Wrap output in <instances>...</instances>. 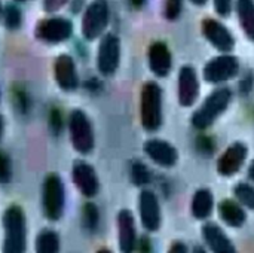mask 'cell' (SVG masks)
Listing matches in <instances>:
<instances>
[{"label":"cell","instance_id":"obj_1","mask_svg":"<svg viewBox=\"0 0 254 253\" xmlns=\"http://www.w3.org/2000/svg\"><path fill=\"white\" fill-rule=\"evenodd\" d=\"M140 119L144 131L156 133L164 122V92L158 82L147 81L140 94Z\"/></svg>","mask_w":254,"mask_h":253},{"label":"cell","instance_id":"obj_2","mask_svg":"<svg viewBox=\"0 0 254 253\" xmlns=\"http://www.w3.org/2000/svg\"><path fill=\"white\" fill-rule=\"evenodd\" d=\"M3 225V252L24 253L27 249V218L18 204L6 207L1 216Z\"/></svg>","mask_w":254,"mask_h":253},{"label":"cell","instance_id":"obj_3","mask_svg":"<svg viewBox=\"0 0 254 253\" xmlns=\"http://www.w3.org/2000/svg\"><path fill=\"white\" fill-rule=\"evenodd\" d=\"M232 101V91L226 86L216 88L202 104L192 113L190 124L196 130H208L228 110Z\"/></svg>","mask_w":254,"mask_h":253},{"label":"cell","instance_id":"obj_4","mask_svg":"<svg viewBox=\"0 0 254 253\" xmlns=\"http://www.w3.org/2000/svg\"><path fill=\"white\" fill-rule=\"evenodd\" d=\"M65 209V186L57 173H49L42 185V210L43 216L57 222L63 218Z\"/></svg>","mask_w":254,"mask_h":253},{"label":"cell","instance_id":"obj_5","mask_svg":"<svg viewBox=\"0 0 254 253\" xmlns=\"http://www.w3.org/2000/svg\"><path fill=\"white\" fill-rule=\"evenodd\" d=\"M68 133L70 140L74 151L80 155H89L95 148V134L92 128V122L88 115L80 110L74 109L68 118Z\"/></svg>","mask_w":254,"mask_h":253},{"label":"cell","instance_id":"obj_6","mask_svg":"<svg viewBox=\"0 0 254 253\" xmlns=\"http://www.w3.org/2000/svg\"><path fill=\"white\" fill-rule=\"evenodd\" d=\"M241 69L240 60L231 52H222L208 60L202 69V78L207 84L219 85L238 76Z\"/></svg>","mask_w":254,"mask_h":253},{"label":"cell","instance_id":"obj_7","mask_svg":"<svg viewBox=\"0 0 254 253\" xmlns=\"http://www.w3.org/2000/svg\"><path fill=\"white\" fill-rule=\"evenodd\" d=\"M110 10L107 0H92L82 16V36L86 40H95L101 37L109 25Z\"/></svg>","mask_w":254,"mask_h":253},{"label":"cell","instance_id":"obj_8","mask_svg":"<svg viewBox=\"0 0 254 253\" xmlns=\"http://www.w3.org/2000/svg\"><path fill=\"white\" fill-rule=\"evenodd\" d=\"M121 54H122L121 39L113 33L103 34L100 45H98V52H97L98 72L106 78L113 76L119 69Z\"/></svg>","mask_w":254,"mask_h":253},{"label":"cell","instance_id":"obj_9","mask_svg":"<svg viewBox=\"0 0 254 253\" xmlns=\"http://www.w3.org/2000/svg\"><path fill=\"white\" fill-rule=\"evenodd\" d=\"M36 37L49 45H58L68 40L73 34V22L64 16H52L42 19L34 30Z\"/></svg>","mask_w":254,"mask_h":253},{"label":"cell","instance_id":"obj_10","mask_svg":"<svg viewBox=\"0 0 254 253\" xmlns=\"http://www.w3.org/2000/svg\"><path fill=\"white\" fill-rule=\"evenodd\" d=\"M201 94V84L193 66H182L177 76V98L182 107H192Z\"/></svg>","mask_w":254,"mask_h":253},{"label":"cell","instance_id":"obj_11","mask_svg":"<svg viewBox=\"0 0 254 253\" xmlns=\"http://www.w3.org/2000/svg\"><path fill=\"white\" fill-rule=\"evenodd\" d=\"M138 213L141 225L149 233H156L162 225V212L158 195L150 189H143L138 197Z\"/></svg>","mask_w":254,"mask_h":253},{"label":"cell","instance_id":"obj_12","mask_svg":"<svg viewBox=\"0 0 254 253\" xmlns=\"http://www.w3.org/2000/svg\"><path fill=\"white\" fill-rule=\"evenodd\" d=\"M201 30L207 42L219 52H232L235 49V36L223 22L214 18H205L202 21Z\"/></svg>","mask_w":254,"mask_h":253},{"label":"cell","instance_id":"obj_13","mask_svg":"<svg viewBox=\"0 0 254 253\" xmlns=\"http://www.w3.org/2000/svg\"><path fill=\"white\" fill-rule=\"evenodd\" d=\"M249 157V146L244 142H234L226 151L220 155L217 161V173L222 177H232L235 176L244 166Z\"/></svg>","mask_w":254,"mask_h":253},{"label":"cell","instance_id":"obj_14","mask_svg":"<svg viewBox=\"0 0 254 253\" xmlns=\"http://www.w3.org/2000/svg\"><path fill=\"white\" fill-rule=\"evenodd\" d=\"M71 179L77 191L86 198L95 197L100 191V179L97 176V171L86 161H74L71 167Z\"/></svg>","mask_w":254,"mask_h":253},{"label":"cell","instance_id":"obj_15","mask_svg":"<svg viewBox=\"0 0 254 253\" xmlns=\"http://www.w3.org/2000/svg\"><path fill=\"white\" fill-rule=\"evenodd\" d=\"M143 151L150 161L164 169H171L179 163V151L174 145L164 139H149L143 145Z\"/></svg>","mask_w":254,"mask_h":253},{"label":"cell","instance_id":"obj_16","mask_svg":"<svg viewBox=\"0 0 254 253\" xmlns=\"http://www.w3.org/2000/svg\"><path fill=\"white\" fill-rule=\"evenodd\" d=\"M54 78L57 85L65 91V92H73L79 88V73L74 60L67 55L61 54L55 58L54 61Z\"/></svg>","mask_w":254,"mask_h":253},{"label":"cell","instance_id":"obj_17","mask_svg":"<svg viewBox=\"0 0 254 253\" xmlns=\"http://www.w3.org/2000/svg\"><path fill=\"white\" fill-rule=\"evenodd\" d=\"M118 222V242L119 251L124 253H131L137 249V227L135 218L131 210L122 209L116 218Z\"/></svg>","mask_w":254,"mask_h":253},{"label":"cell","instance_id":"obj_18","mask_svg":"<svg viewBox=\"0 0 254 253\" xmlns=\"http://www.w3.org/2000/svg\"><path fill=\"white\" fill-rule=\"evenodd\" d=\"M147 61L149 70L159 79L167 78L173 70V54L165 42H153L149 46Z\"/></svg>","mask_w":254,"mask_h":253},{"label":"cell","instance_id":"obj_19","mask_svg":"<svg viewBox=\"0 0 254 253\" xmlns=\"http://www.w3.org/2000/svg\"><path fill=\"white\" fill-rule=\"evenodd\" d=\"M202 240L205 246L214 253H235V246L232 240L226 236L223 228L214 222H207L201 228Z\"/></svg>","mask_w":254,"mask_h":253},{"label":"cell","instance_id":"obj_20","mask_svg":"<svg viewBox=\"0 0 254 253\" xmlns=\"http://www.w3.org/2000/svg\"><path fill=\"white\" fill-rule=\"evenodd\" d=\"M219 216L231 228H241L247 222V213L244 206L238 200L225 198L219 203Z\"/></svg>","mask_w":254,"mask_h":253},{"label":"cell","instance_id":"obj_21","mask_svg":"<svg viewBox=\"0 0 254 253\" xmlns=\"http://www.w3.org/2000/svg\"><path fill=\"white\" fill-rule=\"evenodd\" d=\"M190 210L195 219L199 221H207L214 210V195L208 188H199L190 203Z\"/></svg>","mask_w":254,"mask_h":253},{"label":"cell","instance_id":"obj_22","mask_svg":"<svg viewBox=\"0 0 254 253\" xmlns=\"http://www.w3.org/2000/svg\"><path fill=\"white\" fill-rule=\"evenodd\" d=\"M237 13L244 34L254 42V0H237Z\"/></svg>","mask_w":254,"mask_h":253},{"label":"cell","instance_id":"obj_23","mask_svg":"<svg viewBox=\"0 0 254 253\" xmlns=\"http://www.w3.org/2000/svg\"><path fill=\"white\" fill-rule=\"evenodd\" d=\"M34 246L37 253L60 252V237L54 230H42L36 237Z\"/></svg>","mask_w":254,"mask_h":253},{"label":"cell","instance_id":"obj_24","mask_svg":"<svg viewBox=\"0 0 254 253\" xmlns=\"http://www.w3.org/2000/svg\"><path fill=\"white\" fill-rule=\"evenodd\" d=\"M129 177H131V182L138 186V188H144L147 186L150 182H152V174H150V170L149 167L141 163V161H134L131 164V169H129Z\"/></svg>","mask_w":254,"mask_h":253},{"label":"cell","instance_id":"obj_25","mask_svg":"<svg viewBox=\"0 0 254 253\" xmlns=\"http://www.w3.org/2000/svg\"><path fill=\"white\" fill-rule=\"evenodd\" d=\"M234 195L244 207L254 212V185L244 182L237 183L234 188Z\"/></svg>","mask_w":254,"mask_h":253},{"label":"cell","instance_id":"obj_26","mask_svg":"<svg viewBox=\"0 0 254 253\" xmlns=\"http://www.w3.org/2000/svg\"><path fill=\"white\" fill-rule=\"evenodd\" d=\"M82 221L88 231H95L100 224V212L94 203H86L82 212Z\"/></svg>","mask_w":254,"mask_h":253},{"label":"cell","instance_id":"obj_27","mask_svg":"<svg viewBox=\"0 0 254 253\" xmlns=\"http://www.w3.org/2000/svg\"><path fill=\"white\" fill-rule=\"evenodd\" d=\"M4 18V25L9 30H18L21 27L22 22V16H21V10L18 9V6L15 4H7L3 13Z\"/></svg>","mask_w":254,"mask_h":253},{"label":"cell","instance_id":"obj_28","mask_svg":"<svg viewBox=\"0 0 254 253\" xmlns=\"http://www.w3.org/2000/svg\"><path fill=\"white\" fill-rule=\"evenodd\" d=\"M183 0H165L164 3V15L168 21H176L182 15Z\"/></svg>","mask_w":254,"mask_h":253},{"label":"cell","instance_id":"obj_29","mask_svg":"<svg viewBox=\"0 0 254 253\" xmlns=\"http://www.w3.org/2000/svg\"><path fill=\"white\" fill-rule=\"evenodd\" d=\"M12 179V161L6 152L0 151V183L7 185Z\"/></svg>","mask_w":254,"mask_h":253},{"label":"cell","instance_id":"obj_30","mask_svg":"<svg viewBox=\"0 0 254 253\" xmlns=\"http://www.w3.org/2000/svg\"><path fill=\"white\" fill-rule=\"evenodd\" d=\"M49 125H51V130L55 136H58L63 130V116H61V110L54 107L51 110V115H49Z\"/></svg>","mask_w":254,"mask_h":253},{"label":"cell","instance_id":"obj_31","mask_svg":"<svg viewBox=\"0 0 254 253\" xmlns=\"http://www.w3.org/2000/svg\"><path fill=\"white\" fill-rule=\"evenodd\" d=\"M214 3V10L220 15V16H229L232 12V6H234V0H213Z\"/></svg>","mask_w":254,"mask_h":253},{"label":"cell","instance_id":"obj_32","mask_svg":"<svg viewBox=\"0 0 254 253\" xmlns=\"http://www.w3.org/2000/svg\"><path fill=\"white\" fill-rule=\"evenodd\" d=\"M198 149L204 155H211L214 152V143L210 137H199L198 140Z\"/></svg>","mask_w":254,"mask_h":253},{"label":"cell","instance_id":"obj_33","mask_svg":"<svg viewBox=\"0 0 254 253\" xmlns=\"http://www.w3.org/2000/svg\"><path fill=\"white\" fill-rule=\"evenodd\" d=\"M15 100H16V104L19 106V110L22 113H25L28 110V106H30V100H28L27 92L24 89H18L15 94Z\"/></svg>","mask_w":254,"mask_h":253},{"label":"cell","instance_id":"obj_34","mask_svg":"<svg viewBox=\"0 0 254 253\" xmlns=\"http://www.w3.org/2000/svg\"><path fill=\"white\" fill-rule=\"evenodd\" d=\"M68 0H43V9L46 12H57L60 10Z\"/></svg>","mask_w":254,"mask_h":253},{"label":"cell","instance_id":"obj_35","mask_svg":"<svg viewBox=\"0 0 254 253\" xmlns=\"http://www.w3.org/2000/svg\"><path fill=\"white\" fill-rule=\"evenodd\" d=\"M252 88H253V76L252 75H249V76H246L243 81H241V84H240V89H241V92H250L252 91Z\"/></svg>","mask_w":254,"mask_h":253},{"label":"cell","instance_id":"obj_36","mask_svg":"<svg viewBox=\"0 0 254 253\" xmlns=\"http://www.w3.org/2000/svg\"><path fill=\"white\" fill-rule=\"evenodd\" d=\"M170 252L173 253H186L188 252V248L183 242H174L170 248Z\"/></svg>","mask_w":254,"mask_h":253},{"label":"cell","instance_id":"obj_37","mask_svg":"<svg viewBox=\"0 0 254 253\" xmlns=\"http://www.w3.org/2000/svg\"><path fill=\"white\" fill-rule=\"evenodd\" d=\"M137 246H140V251H143V252H150V251H152V248H150V240H147L146 237H143L141 242H140V245L137 243Z\"/></svg>","mask_w":254,"mask_h":253},{"label":"cell","instance_id":"obj_38","mask_svg":"<svg viewBox=\"0 0 254 253\" xmlns=\"http://www.w3.org/2000/svg\"><path fill=\"white\" fill-rule=\"evenodd\" d=\"M131 3H132V6H134V7L140 9V7H143V6H144L146 0H131Z\"/></svg>","mask_w":254,"mask_h":253},{"label":"cell","instance_id":"obj_39","mask_svg":"<svg viewBox=\"0 0 254 253\" xmlns=\"http://www.w3.org/2000/svg\"><path fill=\"white\" fill-rule=\"evenodd\" d=\"M3 133H4V118H3V115L0 113V142H1Z\"/></svg>","mask_w":254,"mask_h":253},{"label":"cell","instance_id":"obj_40","mask_svg":"<svg viewBox=\"0 0 254 253\" xmlns=\"http://www.w3.org/2000/svg\"><path fill=\"white\" fill-rule=\"evenodd\" d=\"M249 179L254 182V160L252 161V164H250V167H249Z\"/></svg>","mask_w":254,"mask_h":253},{"label":"cell","instance_id":"obj_41","mask_svg":"<svg viewBox=\"0 0 254 253\" xmlns=\"http://www.w3.org/2000/svg\"><path fill=\"white\" fill-rule=\"evenodd\" d=\"M195 6H205L208 0H190Z\"/></svg>","mask_w":254,"mask_h":253},{"label":"cell","instance_id":"obj_42","mask_svg":"<svg viewBox=\"0 0 254 253\" xmlns=\"http://www.w3.org/2000/svg\"><path fill=\"white\" fill-rule=\"evenodd\" d=\"M0 15H1V3H0Z\"/></svg>","mask_w":254,"mask_h":253},{"label":"cell","instance_id":"obj_43","mask_svg":"<svg viewBox=\"0 0 254 253\" xmlns=\"http://www.w3.org/2000/svg\"><path fill=\"white\" fill-rule=\"evenodd\" d=\"M16 1H24V0H16Z\"/></svg>","mask_w":254,"mask_h":253},{"label":"cell","instance_id":"obj_44","mask_svg":"<svg viewBox=\"0 0 254 253\" xmlns=\"http://www.w3.org/2000/svg\"><path fill=\"white\" fill-rule=\"evenodd\" d=\"M0 98H1V91H0Z\"/></svg>","mask_w":254,"mask_h":253}]
</instances>
